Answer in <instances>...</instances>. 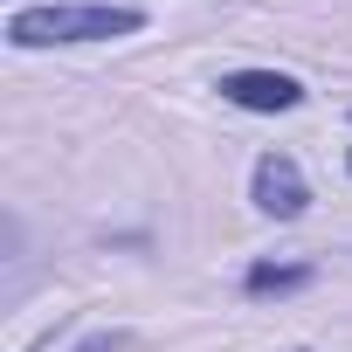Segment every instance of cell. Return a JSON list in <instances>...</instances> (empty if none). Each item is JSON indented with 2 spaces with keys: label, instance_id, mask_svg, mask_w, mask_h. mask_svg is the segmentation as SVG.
<instances>
[{
  "label": "cell",
  "instance_id": "cell-1",
  "mask_svg": "<svg viewBox=\"0 0 352 352\" xmlns=\"http://www.w3.org/2000/svg\"><path fill=\"white\" fill-rule=\"evenodd\" d=\"M138 28H145V8H131V0H49V8L8 14V42H14V49L118 42V35H138Z\"/></svg>",
  "mask_w": 352,
  "mask_h": 352
},
{
  "label": "cell",
  "instance_id": "cell-2",
  "mask_svg": "<svg viewBox=\"0 0 352 352\" xmlns=\"http://www.w3.org/2000/svg\"><path fill=\"white\" fill-rule=\"evenodd\" d=\"M249 201H256V214H270V221H304V208H311L304 166H297L290 152H263L256 173H249Z\"/></svg>",
  "mask_w": 352,
  "mask_h": 352
},
{
  "label": "cell",
  "instance_id": "cell-3",
  "mask_svg": "<svg viewBox=\"0 0 352 352\" xmlns=\"http://www.w3.org/2000/svg\"><path fill=\"white\" fill-rule=\"evenodd\" d=\"M214 90H221V104H235V111H263V118L304 104V83H297L290 69H228Z\"/></svg>",
  "mask_w": 352,
  "mask_h": 352
},
{
  "label": "cell",
  "instance_id": "cell-4",
  "mask_svg": "<svg viewBox=\"0 0 352 352\" xmlns=\"http://www.w3.org/2000/svg\"><path fill=\"white\" fill-rule=\"evenodd\" d=\"M311 283V263H249L242 270V290L249 297H290Z\"/></svg>",
  "mask_w": 352,
  "mask_h": 352
},
{
  "label": "cell",
  "instance_id": "cell-5",
  "mask_svg": "<svg viewBox=\"0 0 352 352\" xmlns=\"http://www.w3.org/2000/svg\"><path fill=\"white\" fill-rule=\"evenodd\" d=\"M76 352H124V331H90Z\"/></svg>",
  "mask_w": 352,
  "mask_h": 352
},
{
  "label": "cell",
  "instance_id": "cell-6",
  "mask_svg": "<svg viewBox=\"0 0 352 352\" xmlns=\"http://www.w3.org/2000/svg\"><path fill=\"white\" fill-rule=\"evenodd\" d=\"M345 173H352V152H345Z\"/></svg>",
  "mask_w": 352,
  "mask_h": 352
},
{
  "label": "cell",
  "instance_id": "cell-7",
  "mask_svg": "<svg viewBox=\"0 0 352 352\" xmlns=\"http://www.w3.org/2000/svg\"><path fill=\"white\" fill-rule=\"evenodd\" d=\"M297 352H304V345H297Z\"/></svg>",
  "mask_w": 352,
  "mask_h": 352
}]
</instances>
